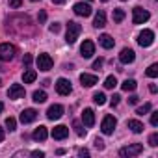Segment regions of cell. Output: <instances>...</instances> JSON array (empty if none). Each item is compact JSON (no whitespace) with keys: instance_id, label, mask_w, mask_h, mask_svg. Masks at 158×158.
Wrapping results in <instances>:
<instances>
[{"instance_id":"1","label":"cell","mask_w":158,"mask_h":158,"mask_svg":"<svg viewBox=\"0 0 158 158\" xmlns=\"http://www.w3.org/2000/svg\"><path fill=\"white\" fill-rule=\"evenodd\" d=\"M80 32H82V26H80V24H78V23H74V21H69V23H67V34H65V41H67L69 45H73V43L78 39Z\"/></svg>"},{"instance_id":"2","label":"cell","mask_w":158,"mask_h":158,"mask_svg":"<svg viewBox=\"0 0 158 158\" xmlns=\"http://www.w3.org/2000/svg\"><path fill=\"white\" fill-rule=\"evenodd\" d=\"M143 151V145L141 143H132V145H127L119 151V156L123 158H132V156H138L139 152Z\"/></svg>"},{"instance_id":"3","label":"cell","mask_w":158,"mask_h":158,"mask_svg":"<svg viewBox=\"0 0 158 158\" xmlns=\"http://www.w3.org/2000/svg\"><path fill=\"white\" fill-rule=\"evenodd\" d=\"M15 47L10 43H2L0 45V61H11L15 58Z\"/></svg>"},{"instance_id":"4","label":"cell","mask_w":158,"mask_h":158,"mask_svg":"<svg viewBox=\"0 0 158 158\" xmlns=\"http://www.w3.org/2000/svg\"><path fill=\"white\" fill-rule=\"evenodd\" d=\"M149 11L147 10H143V8H139V6H136L134 10H132V23L134 24H143V23H147L149 21Z\"/></svg>"},{"instance_id":"5","label":"cell","mask_w":158,"mask_h":158,"mask_svg":"<svg viewBox=\"0 0 158 158\" xmlns=\"http://www.w3.org/2000/svg\"><path fill=\"white\" fill-rule=\"evenodd\" d=\"M115 125H117V119H115L114 115H104V119H102V123H101V130H102V134H106V136L114 134Z\"/></svg>"},{"instance_id":"6","label":"cell","mask_w":158,"mask_h":158,"mask_svg":"<svg viewBox=\"0 0 158 158\" xmlns=\"http://www.w3.org/2000/svg\"><path fill=\"white\" fill-rule=\"evenodd\" d=\"M152 41H154V32H152V30H143V32L138 35L139 47H151Z\"/></svg>"},{"instance_id":"7","label":"cell","mask_w":158,"mask_h":158,"mask_svg":"<svg viewBox=\"0 0 158 158\" xmlns=\"http://www.w3.org/2000/svg\"><path fill=\"white\" fill-rule=\"evenodd\" d=\"M73 10H74V13H76V15H80V17H89V15L93 13L91 6H89V4H86V2H76V4L73 6Z\"/></svg>"},{"instance_id":"8","label":"cell","mask_w":158,"mask_h":158,"mask_svg":"<svg viewBox=\"0 0 158 158\" xmlns=\"http://www.w3.org/2000/svg\"><path fill=\"white\" fill-rule=\"evenodd\" d=\"M52 65H54V61H52V58H50L48 54H39V58H37V67H39V71H50Z\"/></svg>"},{"instance_id":"9","label":"cell","mask_w":158,"mask_h":158,"mask_svg":"<svg viewBox=\"0 0 158 158\" xmlns=\"http://www.w3.org/2000/svg\"><path fill=\"white\" fill-rule=\"evenodd\" d=\"M71 82L67 80V78H58L56 80V91L60 93V95H69L71 93Z\"/></svg>"},{"instance_id":"10","label":"cell","mask_w":158,"mask_h":158,"mask_svg":"<svg viewBox=\"0 0 158 158\" xmlns=\"http://www.w3.org/2000/svg\"><path fill=\"white\" fill-rule=\"evenodd\" d=\"M63 115V106L61 104H52L48 110H47V117L50 119V121H56V119H60Z\"/></svg>"},{"instance_id":"11","label":"cell","mask_w":158,"mask_h":158,"mask_svg":"<svg viewBox=\"0 0 158 158\" xmlns=\"http://www.w3.org/2000/svg\"><path fill=\"white\" fill-rule=\"evenodd\" d=\"M80 54H82V58H91L93 54H95V43L93 41H84L82 43V47H80Z\"/></svg>"},{"instance_id":"12","label":"cell","mask_w":158,"mask_h":158,"mask_svg":"<svg viewBox=\"0 0 158 158\" xmlns=\"http://www.w3.org/2000/svg\"><path fill=\"white\" fill-rule=\"evenodd\" d=\"M35 117H37V112L34 108H28V110H23L21 112V123H24V125L35 121Z\"/></svg>"},{"instance_id":"13","label":"cell","mask_w":158,"mask_h":158,"mask_svg":"<svg viewBox=\"0 0 158 158\" xmlns=\"http://www.w3.org/2000/svg\"><path fill=\"white\" fill-rule=\"evenodd\" d=\"M67 136H69V128L65 125H58V127L52 128V138L54 139H65Z\"/></svg>"},{"instance_id":"14","label":"cell","mask_w":158,"mask_h":158,"mask_svg":"<svg viewBox=\"0 0 158 158\" xmlns=\"http://www.w3.org/2000/svg\"><path fill=\"white\" fill-rule=\"evenodd\" d=\"M8 97L10 99H23L24 97V88L21 84H13L10 88V91H8Z\"/></svg>"},{"instance_id":"15","label":"cell","mask_w":158,"mask_h":158,"mask_svg":"<svg viewBox=\"0 0 158 158\" xmlns=\"http://www.w3.org/2000/svg\"><path fill=\"white\" fill-rule=\"evenodd\" d=\"M82 123H84L88 128L95 125V114H93V110H91V108H86V110L82 112Z\"/></svg>"},{"instance_id":"16","label":"cell","mask_w":158,"mask_h":158,"mask_svg":"<svg viewBox=\"0 0 158 158\" xmlns=\"http://www.w3.org/2000/svg\"><path fill=\"white\" fill-rule=\"evenodd\" d=\"M119 60H121V63H132L136 60V54H134L132 48H123L121 54H119Z\"/></svg>"},{"instance_id":"17","label":"cell","mask_w":158,"mask_h":158,"mask_svg":"<svg viewBox=\"0 0 158 158\" xmlns=\"http://www.w3.org/2000/svg\"><path fill=\"white\" fill-rule=\"evenodd\" d=\"M80 82H82V86H84V88H91V86H95V84H97V76H95V74L82 73V74H80Z\"/></svg>"},{"instance_id":"18","label":"cell","mask_w":158,"mask_h":158,"mask_svg":"<svg viewBox=\"0 0 158 158\" xmlns=\"http://www.w3.org/2000/svg\"><path fill=\"white\" fill-rule=\"evenodd\" d=\"M47 136H48L47 127H37V128L34 130V134H32V138H34L35 141H45V139H47Z\"/></svg>"},{"instance_id":"19","label":"cell","mask_w":158,"mask_h":158,"mask_svg":"<svg viewBox=\"0 0 158 158\" xmlns=\"http://www.w3.org/2000/svg\"><path fill=\"white\" fill-rule=\"evenodd\" d=\"M127 125H128V128H130L134 134H139V132H143V128H145V127H143V123H139L138 119H128V123H127Z\"/></svg>"},{"instance_id":"20","label":"cell","mask_w":158,"mask_h":158,"mask_svg":"<svg viewBox=\"0 0 158 158\" xmlns=\"http://www.w3.org/2000/svg\"><path fill=\"white\" fill-rule=\"evenodd\" d=\"M106 24V15H104V11H97L95 13V19H93V26L95 28H102Z\"/></svg>"},{"instance_id":"21","label":"cell","mask_w":158,"mask_h":158,"mask_svg":"<svg viewBox=\"0 0 158 158\" xmlns=\"http://www.w3.org/2000/svg\"><path fill=\"white\" fill-rule=\"evenodd\" d=\"M99 43H101L104 48H114V45H115V41H114L108 34H102V35L99 37Z\"/></svg>"},{"instance_id":"22","label":"cell","mask_w":158,"mask_h":158,"mask_svg":"<svg viewBox=\"0 0 158 158\" xmlns=\"http://www.w3.org/2000/svg\"><path fill=\"white\" fill-rule=\"evenodd\" d=\"M37 78V73L34 71V69H26L24 71V74H23V80H24V84H32L34 80Z\"/></svg>"},{"instance_id":"23","label":"cell","mask_w":158,"mask_h":158,"mask_svg":"<svg viewBox=\"0 0 158 158\" xmlns=\"http://www.w3.org/2000/svg\"><path fill=\"white\" fill-rule=\"evenodd\" d=\"M121 88H123L125 91H134V89L138 88V84H136V80H132V78H130V80H125V82L121 84Z\"/></svg>"},{"instance_id":"24","label":"cell","mask_w":158,"mask_h":158,"mask_svg":"<svg viewBox=\"0 0 158 158\" xmlns=\"http://www.w3.org/2000/svg\"><path fill=\"white\" fill-rule=\"evenodd\" d=\"M34 102H37V104H41V102H45L47 101V93L45 91H34Z\"/></svg>"},{"instance_id":"25","label":"cell","mask_w":158,"mask_h":158,"mask_svg":"<svg viewBox=\"0 0 158 158\" xmlns=\"http://www.w3.org/2000/svg\"><path fill=\"white\" fill-rule=\"evenodd\" d=\"M115 86H117V78L115 76H108L106 80H104V88L106 89H114Z\"/></svg>"},{"instance_id":"26","label":"cell","mask_w":158,"mask_h":158,"mask_svg":"<svg viewBox=\"0 0 158 158\" xmlns=\"http://www.w3.org/2000/svg\"><path fill=\"white\" fill-rule=\"evenodd\" d=\"M145 74H147L149 78H156V76H158V65H156V63L149 65V69L145 71Z\"/></svg>"},{"instance_id":"27","label":"cell","mask_w":158,"mask_h":158,"mask_svg":"<svg viewBox=\"0 0 158 158\" xmlns=\"http://www.w3.org/2000/svg\"><path fill=\"white\" fill-rule=\"evenodd\" d=\"M93 102L99 104V106H102V104L106 102V95H104V93H95V95H93Z\"/></svg>"},{"instance_id":"28","label":"cell","mask_w":158,"mask_h":158,"mask_svg":"<svg viewBox=\"0 0 158 158\" xmlns=\"http://www.w3.org/2000/svg\"><path fill=\"white\" fill-rule=\"evenodd\" d=\"M123 19H125V11H123L121 8L114 10V21H115V23H121Z\"/></svg>"},{"instance_id":"29","label":"cell","mask_w":158,"mask_h":158,"mask_svg":"<svg viewBox=\"0 0 158 158\" xmlns=\"http://www.w3.org/2000/svg\"><path fill=\"white\" fill-rule=\"evenodd\" d=\"M149 112H151V104H149V102H145L143 106H139V108L136 110L138 115H145V114H149Z\"/></svg>"},{"instance_id":"30","label":"cell","mask_w":158,"mask_h":158,"mask_svg":"<svg viewBox=\"0 0 158 158\" xmlns=\"http://www.w3.org/2000/svg\"><path fill=\"white\" fill-rule=\"evenodd\" d=\"M73 127H74V130H76V134H78V136H86V130L82 128L80 121H74V125H73Z\"/></svg>"},{"instance_id":"31","label":"cell","mask_w":158,"mask_h":158,"mask_svg":"<svg viewBox=\"0 0 158 158\" xmlns=\"http://www.w3.org/2000/svg\"><path fill=\"white\" fill-rule=\"evenodd\" d=\"M6 127L10 128V132H13V130H15V127H17V121H15L13 117H8V119H6Z\"/></svg>"},{"instance_id":"32","label":"cell","mask_w":158,"mask_h":158,"mask_svg":"<svg viewBox=\"0 0 158 158\" xmlns=\"http://www.w3.org/2000/svg\"><path fill=\"white\" fill-rule=\"evenodd\" d=\"M149 145H151V147H156V145H158V134H156V132L149 136Z\"/></svg>"},{"instance_id":"33","label":"cell","mask_w":158,"mask_h":158,"mask_svg":"<svg viewBox=\"0 0 158 158\" xmlns=\"http://www.w3.org/2000/svg\"><path fill=\"white\" fill-rule=\"evenodd\" d=\"M10 8H13V10H17V8H21V4H23V0H10Z\"/></svg>"},{"instance_id":"34","label":"cell","mask_w":158,"mask_h":158,"mask_svg":"<svg viewBox=\"0 0 158 158\" xmlns=\"http://www.w3.org/2000/svg\"><path fill=\"white\" fill-rule=\"evenodd\" d=\"M151 125L152 127H158V112H152L151 114Z\"/></svg>"},{"instance_id":"35","label":"cell","mask_w":158,"mask_h":158,"mask_svg":"<svg viewBox=\"0 0 158 158\" xmlns=\"http://www.w3.org/2000/svg\"><path fill=\"white\" fill-rule=\"evenodd\" d=\"M119 101H121V97H119V95H114V97L110 99V104H112V108H114V106H117V104H119Z\"/></svg>"},{"instance_id":"36","label":"cell","mask_w":158,"mask_h":158,"mask_svg":"<svg viewBox=\"0 0 158 158\" xmlns=\"http://www.w3.org/2000/svg\"><path fill=\"white\" fill-rule=\"evenodd\" d=\"M52 34H58L60 32V23H54V24H50V28H48Z\"/></svg>"},{"instance_id":"37","label":"cell","mask_w":158,"mask_h":158,"mask_svg":"<svg viewBox=\"0 0 158 158\" xmlns=\"http://www.w3.org/2000/svg\"><path fill=\"white\" fill-rule=\"evenodd\" d=\"M138 101H139V97H138V95H130V97H128V104H132V106H134V104H138Z\"/></svg>"},{"instance_id":"38","label":"cell","mask_w":158,"mask_h":158,"mask_svg":"<svg viewBox=\"0 0 158 158\" xmlns=\"http://www.w3.org/2000/svg\"><path fill=\"white\" fill-rule=\"evenodd\" d=\"M95 147H97L99 151H102V149H104V141L99 139V138H95Z\"/></svg>"},{"instance_id":"39","label":"cell","mask_w":158,"mask_h":158,"mask_svg":"<svg viewBox=\"0 0 158 158\" xmlns=\"http://www.w3.org/2000/svg\"><path fill=\"white\" fill-rule=\"evenodd\" d=\"M102 63H104V60H102V58L95 60V63H93V69H101V67H102Z\"/></svg>"},{"instance_id":"40","label":"cell","mask_w":158,"mask_h":158,"mask_svg":"<svg viewBox=\"0 0 158 158\" xmlns=\"http://www.w3.org/2000/svg\"><path fill=\"white\" fill-rule=\"evenodd\" d=\"M30 154H32L34 158H43V156H45V152H43V151H32Z\"/></svg>"},{"instance_id":"41","label":"cell","mask_w":158,"mask_h":158,"mask_svg":"<svg viewBox=\"0 0 158 158\" xmlns=\"http://www.w3.org/2000/svg\"><path fill=\"white\" fill-rule=\"evenodd\" d=\"M37 21H39V23H45V21H47V13H45V11H39Z\"/></svg>"},{"instance_id":"42","label":"cell","mask_w":158,"mask_h":158,"mask_svg":"<svg viewBox=\"0 0 158 158\" xmlns=\"http://www.w3.org/2000/svg\"><path fill=\"white\" fill-rule=\"evenodd\" d=\"M32 60H34V58H32V56H30V54H26V56H24V60H23V63H24V65H26V67H28V65H30V63H32Z\"/></svg>"},{"instance_id":"43","label":"cell","mask_w":158,"mask_h":158,"mask_svg":"<svg viewBox=\"0 0 158 158\" xmlns=\"http://www.w3.org/2000/svg\"><path fill=\"white\" fill-rule=\"evenodd\" d=\"M78 156H82V158L84 156H89V151L88 149H78Z\"/></svg>"},{"instance_id":"44","label":"cell","mask_w":158,"mask_h":158,"mask_svg":"<svg viewBox=\"0 0 158 158\" xmlns=\"http://www.w3.org/2000/svg\"><path fill=\"white\" fill-rule=\"evenodd\" d=\"M149 91H151V93H156L158 89H156V86H154V84H151V86H149Z\"/></svg>"},{"instance_id":"45","label":"cell","mask_w":158,"mask_h":158,"mask_svg":"<svg viewBox=\"0 0 158 158\" xmlns=\"http://www.w3.org/2000/svg\"><path fill=\"white\" fill-rule=\"evenodd\" d=\"M52 4H65V0H52Z\"/></svg>"},{"instance_id":"46","label":"cell","mask_w":158,"mask_h":158,"mask_svg":"<svg viewBox=\"0 0 158 158\" xmlns=\"http://www.w3.org/2000/svg\"><path fill=\"white\" fill-rule=\"evenodd\" d=\"M2 139H4V130L0 128V141H2Z\"/></svg>"},{"instance_id":"47","label":"cell","mask_w":158,"mask_h":158,"mask_svg":"<svg viewBox=\"0 0 158 158\" xmlns=\"http://www.w3.org/2000/svg\"><path fill=\"white\" fill-rule=\"evenodd\" d=\"M2 110H4V104H2V102H0V114H2Z\"/></svg>"},{"instance_id":"48","label":"cell","mask_w":158,"mask_h":158,"mask_svg":"<svg viewBox=\"0 0 158 158\" xmlns=\"http://www.w3.org/2000/svg\"><path fill=\"white\" fill-rule=\"evenodd\" d=\"M30 2H37V0H30Z\"/></svg>"},{"instance_id":"49","label":"cell","mask_w":158,"mask_h":158,"mask_svg":"<svg viewBox=\"0 0 158 158\" xmlns=\"http://www.w3.org/2000/svg\"><path fill=\"white\" fill-rule=\"evenodd\" d=\"M0 86H2V80H0Z\"/></svg>"},{"instance_id":"50","label":"cell","mask_w":158,"mask_h":158,"mask_svg":"<svg viewBox=\"0 0 158 158\" xmlns=\"http://www.w3.org/2000/svg\"><path fill=\"white\" fill-rule=\"evenodd\" d=\"M102 2H108V0H102Z\"/></svg>"},{"instance_id":"51","label":"cell","mask_w":158,"mask_h":158,"mask_svg":"<svg viewBox=\"0 0 158 158\" xmlns=\"http://www.w3.org/2000/svg\"><path fill=\"white\" fill-rule=\"evenodd\" d=\"M123 2H125V0H123Z\"/></svg>"}]
</instances>
